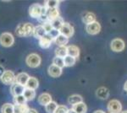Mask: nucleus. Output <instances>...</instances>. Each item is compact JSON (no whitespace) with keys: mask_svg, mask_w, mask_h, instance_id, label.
Segmentation results:
<instances>
[{"mask_svg":"<svg viewBox=\"0 0 127 113\" xmlns=\"http://www.w3.org/2000/svg\"><path fill=\"white\" fill-rule=\"evenodd\" d=\"M53 64L56 65V66H58L62 68L63 67H64V58H61V57H55L53 59Z\"/></svg>","mask_w":127,"mask_h":113,"instance_id":"obj_32","label":"nucleus"},{"mask_svg":"<svg viewBox=\"0 0 127 113\" xmlns=\"http://www.w3.org/2000/svg\"><path fill=\"white\" fill-rule=\"evenodd\" d=\"M30 79V76L26 73H20L17 76H15V83L21 85L26 87V84H27L28 79Z\"/></svg>","mask_w":127,"mask_h":113,"instance_id":"obj_13","label":"nucleus"},{"mask_svg":"<svg viewBox=\"0 0 127 113\" xmlns=\"http://www.w3.org/2000/svg\"><path fill=\"white\" fill-rule=\"evenodd\" d=\"M96 94H97V98H99V99L107 100L108 95H109V91L106 87H100L96 91Z\"/></svg>","mask_w":127,"mask_h":113,"instance_id":"obj_19","label":"nucleus"},{"mask_svg":"<svg viewBox=\"0 0 127 113\" xmlns=\"http://www.w3.org/2000/svg\"><path fill=\"white\" fill-rule=\"evenodd\" d=\"M54 42L55 44L58 45L59 46H65L69 42V38H67L66 36H63V35L59 34L54 40Z\"/></svg>","mask_w":127,"mask_h":113,"instance_id":"obj_21","label":"nucleus"},{"mask_svg":"<svg viewBox=\"0 0 127 113\" xmlns=\"http://www.w3.org/2000/svg\"><path fill=\"white\" fill-rule=\"evenodd\" d=\"M48 74L54 78H58L62 74V68L54 64H52L48 67Z\"/></svg>","mask_w":127,"mask_h":113,"instance_id":"obj_12","label":"nucleus"},{"mask_svg":"<svg viewBox=\"0 0 127 113\" xmlns=\"http://www.w3.org/2000/svg\"><path fill=\"white\" fill-rule=\"evenodd\" d=\"M93 113H105V112H103V111H101V110H98V111H96V112H94Z\"/></svg>","mask_w":127,"mask_h":113,"instance_id":"obj_39","label":"nucleus"},{"mask_svg":"<svg viewBox=\"0 0 127 113\" xmlns=\"http://www.w3.org/2000/svg\"><path fill=\"white\" fill-rule=\"evenodd\" d=\"M42 25H43L45 30H46V32H47V34H48L49 32H50L51 30H53V29H54V28H53V26H52V24H51L50 21H48L47 23H45V24H42Z\"/></svg>","mask_w":127,"mask_h":113,"instance_id":"obj_35","label":"nucleus"},{"mask_svg":"<svg viewBox=\"0 0 127 113\" xmlns=\"http://www.w3.org/2000/svg\"><path fill=\"white\" fill-rule=\"evenodd\" d=\"M121 113H127V111H124V112H122Z\"/></svg>","mask_w":127,"mask_h":113,"instance_id":"obj_42","label":"nucleus"},{"mask_svg":"<svg viewBox=\"0 0 127 113\" xmlns=\"http://www.w3.org/2000/svg\"><path fill=\"white\" fill-rule=\"evenodd\" d=\"M124 89L127 92V81L126 82V84H125V85H124Z\"/></svg>","mask_w":127,"mask_h":113,"instance_id":"obj_41","label":"nucleus"},{"mask_svg":"<svg viewBox=\"0 0 127 113\" xmlns=\"http://www.w3.org/2000/svg\"><path fill=\"white\" fill-rule=\"evenodd\" d=\"M58 105H57L56 102L54 101H51L50 103H48L45 106V110L48 113H55L57 108H58Z\"/></svg>","mask_w":127,"mask_h":113,"instance_id":"obj_28","label":"nucleus"},{"mask_svg":"<svg viewBox=\"0 0 127 113\" xmlns=\"http://www.w3.org/2000/svg\"><path fill=\"white\" fill-rule=\"evenodd\" d=\"M1 113H15V105L5 103L1 107Z\"/></svg>","mask_w":127,"mask_h":113,"instance_id":"obj_24","label":"nucleus"},{"mask_svg":"<svg viewBox=\"0 0 127 113\" xmlns=\"http://www.w3.org/2000/svg\"><path fill=\"white\" fill-rule=\"evenodd\" d=\"M53 42H54V39L51 37L48 34H47L42 38L39 39V46L43 49L49 48Z\"/></svg>","mask_w":127,"mask_h":113,"instance_id":"obj_11","label":"nucleus"},{"mask_svg":"<svg viewBox=\"0 0 127 113\" xmlns=\"http://www.w3.org/2000/svg\"><path fill=\"white\" fill-rule=\"evenodd\" d=\"M15 42L13 35L9 32H4L0 35V45L4 47H10Z\"/></svg>","mask_w":127,"mask_h":113,"instance_id":"obj_3","label":"nucleus"},{"mask_svg":"<svg viewBox=\"0 0 127 113\" xmlns=\"http://www.w3.org/2000/svg\"><path fill=\"white\" fill-rule=\"evenodd\" d=\"M60 3L59 1H56V0H48V1L45 2V7L46 9H54L57 8L59 6V4Z\"/></svg>","mask_w":127,"mask_h":113,"instance_id":"obj_30","label":"nucleus"},{"mask_svg":"<svg viewBox=\"0 0 127 113\" xmlns=\"http://www.w3.org/2000/svg\"><path fill=\"white\" fill-rule=\"evenodd\" d=\"M38 85H39V82H38L37 79L34 77H30V79H28L27 84L26 85V88L35 90L38 88Z\"/></svg>","mask_w":127,"mask_h":113,"instance_id":"obj_20","label":"nucleus"},{"mask_svg":"<svg viewBox=\"0 0 127 113\" xmlns=\"http://www.w3.org/2000/svg\"><path fill=\"white\" fill-rule=\"evenodd\" d=\"M59 34H60V33H59V30H54V29H53V30H51V31H50V32H49V33H48V35H49V36H50L51 37H52L53 39H54V40L55 38L57 37V36H59Z\"/></svg>","mask_w":127,"mask_h":113,"instance_id":"obj_36","label":"nucleus"},{"mask_svg":"<svg viewBox=\"0 0 127 113\" xmlns=\"http://www.w3.org/2000/svg\"><path fill=\"white\" fill-rule=\"evenodd\" d=\"M59 33L63 36H66L67 38H69L73 36L74 34V28L69 23H64L63 24V26L59 30Z\"/></svg>","mask_w":127,"mask_h":113,"instance_id":"obj_8","label":"nucleus"},{"mask_svg":"<svg viewBox=\"0 0 127 113\" xmlns=\"http://www.w3.org/2000/svg\"><path fill=\"white\" fill-rule=\"evenodd\" d=\"M86 30L87 31L88 34L90 35H97L100 32L101 30V25L98 22L95 21L92 24H87L86 26Z\"/></svg>","mask_w":127,"mask_h":113,"instance_id":"obj_9","label":"nucleus"},{"mask_svg":"<svg viewBox=\"0 0 127 113\" xmlns=\"http://www.w3.org/2000/svg\"><path fill=\"white\" fill-rule=\"evenodd\" d=\"M5 72V69H4V68H3L2 65H0V79H1V77L3 76V73Z\"/></svg>","mask_w":127,"mask_h":113,"instance_id":"obj_37","label":"nucleus"},{"mask_svg":"<svg viewBox=\"0 0 127 113\" xmlns=\"http://www.w3.org/2000/svg\"><path fill=\"white\" fill-rule=\"evenodd\" d=\"M67 55L76 59L77 57H79L80 55L79 47L76 46H74V45H70V46H67Z\"/></svg>","mask_w":127,"mask_h":113,"instance_id":"obj_16","label":"nucleus"},{"mask_svg":"<svg viewBox=\"0 0 127 113\" xmlns=\"http://www.w3.org/2000/svg\"><path fill=\"white\" fill-rule=\"evenodd\" d=\"M25 89L26 87L21 85H19V84H16L15 83L14 85H11V88H10V92H11V94L15 97V96H18V95H21L23 94L24 91H25Z\"/></svg>","mask_w":127,"mask_h":113,"instance_id":"obj_10","label":"nucleus"},{"mask_svg":"<svg viewBox=\"0 0 127 113\" xmlns=\"http://www.w3.org/2000/svg\"><path fill=\"white\" fill-rule=\"evenodd\" d=\"M64 24V20L60 17V16L58 18H56V19L54 20L53 21H51V24H52L53 28H54V30H60V28L62 27Z\"/></svg>","mask_w":127,"mask_h":113,"instance_id":"obj_25","label":"nucleus"},{"mask_svg":"<svg viewBox=\"0 0 127 113\" xmlns=\"http://www.w3.org/2000/svg\"><path fill=\"white\" fill-rule=\"evenodd\" d=\"M26 113H38V112H37V111L35 110V109H31L30 108L29 110H28Z\"/></svg>","mask_w":127,"mask_h":113,"instance_id":"obj_38","label":"nucleus"},{"mask_svg":"<svg viewBox=\"0 0 127 113\" xmlns=\"http://www.w3.org/2000/svg\"><path fill=\"white\" fill-rule=\"evenodd\" d=\"M64 62L65 67H71L75 63V58L67 55V56L64 58Z\"/></svg>","mask_w":127,"mask_h":113,"instance_id":"obj_31","label":"nucleus"},{"mask_svg":"<svg viewBox=\"0 0 127 113\" xmlns=\"http://www.w3.org/2000/svg\"><path fill=\"white\" fill-rule=\"evenodd\" d=\"M110 46H111L112 51H114L115 52H120L125 49V42L122 39L116 38L114 39L111 42Z\"/></svg>","mask_w":127,"mask_h":113,"instance_id":"obj_7","label":"nucleus"},{"mask_svg":"<svg viewBox=\"0 0 127 113\" xmlns=\"http://www.w3.org/2000/svg\"><path fill=\"white\" fill-rule=\"evenodd\" d=\"M0 80L2 83L6 85H12L15 83V73L11 70H5L3 76L1 77Z\"/></svg>","mask_w":127,"mask_h":113,"instance_id":"obj_5","label":"nucleus"},{"mask_svg":"<svg viewBox=\"0 0 127 113\" xmlns=\"http://www.w3.org/2000/svg\"><path fill=\"white\" fill-rule=\"evenodd\" d=\"M14 100H15V105H25V104H26V101H27V100H26V98L24 97L23 94L14 97Z\"/></svg>","mask_w":127,"mask_h":113,"instance_id":"obj_33","label":"nucleus"},{"mask_svg":"<svg viewBox=\"0 0 127 113\" xmlns=\"http://www.w3.org/2000/svg\"><path fill=\"white\" fill-rule=\"evenodd\" d=\"M52 100V96L48 93H42L40 94V96L38 97V103L42 106H46L48 103H50Z\"/></svg>","mask_w":127,"mask_h":113,"instance_id":"obj_17","label":"nucleus"},{"mask_svg":"<svg viewBox=\"0 0 127 113\" xmlns=\"http://www.w3.org/2000/svg\"><path fill=\"white\" fill-rule=\"evenodd\" d=\"M72 110L75 111L76 113H86L87 111V105L84 103V102H81V103L73 106Z\"/></svg>","mask_w":127,"mask_h":113,"instance_id":"obj_23","label":"nucleus"},{"mask_svg":"<svg viewBox=\"0 0 127 113\" xmlns=\"http://www.w3.org/2000/svg\"><path fill=\"white\" fill-rule=\"evenodd\" d=\"M24 97L26 98V100L27 101H30V100H32L36 97V92L33 90H30V89H25V91L23 93Z\"/></svg>","mask_w":127,"mask_h":113,"instance_id":"obj_26","label":"nucleus"},{"mask_svg":"<svg viewBox=\"0 0 127 113\" xmlns=\"http://www.w3.org/2000/svg\"><path fill=\"white\" fill-rule=\"evenodd\" d=\"M68 111H69V109L67 108L66 106L61 105V106H58V108H57L55 113H67V112H68Z\"/></svg>","mask_w":127,"mask_h":113,"instance_id":"obj_34","label":"nucleus"},{"mask_svg":"<svg viewBox=\"0 0 127 113\" xmlns=\"http://www.w3.org/2000/svg\"><path fill=\"white\" fill-rule=\"evenodd\" d=\"M47 9L45 6L40 5L39 3H34L30 7L29 9V14L32 18L34 19H39L42 14H46Z\"/></svg>","mask_w":127,"mask_h":113,"instance_id":"obj_2","label":"nucleus"},{"mask_svg":"<svg viewBox=\"0 0 127 113\" xmlns=\"http://www.w3.org/2000/svg\"><path fill=\"white\" fill-rule=\"evenodd\" d=\"M35 26L31 23H24L20 24L17 26L15 30V33L18 36L20 37H26V36H31L34 33Z\"/></svg>","mask_w":127,"mask_h":113,"instance_id":"obj_1","label":"nucleus"},{"mask_svg":"<svg viewBox=\"0 0 127 113\" xmlns=\"http://www.w3.org/2000/svg\"><path fill=\"white\" fill-rule=\"evenodd\" d=\"M47 35V32L45 30V29L43 27V25H36L35 26V30H34V33H33V36L34 37L37 38V39H41L44 36Z\"/></svg>","mask_w":127,"mask_h":113,"instance_id":"obj_18","label":"nucleus"},{"mask_svg":"<svg viewBox=\"0 0 127 113\" xmlns=\"http://www.w3.org/2000/svg\"><path fill=\"white\" fill-rule=\"evenodd\" d=\"M107 108L110 113H121L122 105L117 100H112L108 103Z\"/></svg>","mask_w":127,"mask_h":113,"instance_id":"obj_6","label":"nucleus"},{"mask_svg":"<svg viewBox=\"0 0 127 113\" xmlns=\"http://www.w3.org/2000/svg\"><path fill=\"white\" fill-rule=\"evenodd\" d=\"M26 65L30 68H37L41 64V57L36 53H31L26 58Z\"/></svg>","mask_w":127,"mask_h":113,"instance_id":"obj_4","label":"nucleus"},{"mask_svg":"<svg viewBox=\"0 0 127 113\" xmlns=\"http://www.w3.org/2000/svg\"><path fill=\"white\" fill-rule=\"evenodd\" d=\"M82 100H83V98L81 97V95H79V94H72V95L69 96V98H68V102L72 106L76 104L81 103V102H83Z\"/></svg>","mask_w":127,"mask_h":113,"instance_id":"obj_22","label":"nucleus"},{"mask_svg":"<svg viewBox=\"0 0 127 113\" xmlns=\"http://www.w3.org/2000/svg\"><path fill=\"white\" fill-rule=\"evenodd\" d=\"M29 109V106L26 104L15 105V113H26Z\"/></svg>","mask_w":127,"mask_h":113,"instance_id":"obj_29","label":"nucleus"},{"mask_svg":"<svg viewBox=\"0 0 127 113\" xmlns=\"http://www.w3.org/2000/svg\"><path fill=\"white\" fill-rule=\"evenodd\" d=\"M81 18H82V21L86 24H92L96 21L95 14L92 13V12H86V13H84L82 14V16H81Z\"/></svg>","mask_w":127,"mask_h":113,"instance_id":"obj_14","label":"nucleus"},{"mask_svg":"<svg viewBox=\"0 0 127 113\" xmlns=\"http://www.w3.org/2000/svg\"><path fill=\"white\" fill-rule=\"evenodd\" d=\"M55 54H56V57L64 58L67 56V46H59L55 50Z\"/></svg>","mask_w":127,"mask_h":113,"instance_id":"obj_27","label":"nucleus"},{"mask_svg":"<svg viewBox=\"0 0 127 113\" xmlns=\"http://www.w3.org/2000/svg\"><path fill=\"white\" fill-rule=\"evenodd\" d=\"M67 113H76V112H75L74 110H72V109H70V110L68 111V112H67Z\"/></svg>","mask_w":127,"mask_h":113,"instance_id":"obj_40","label":"nucleus"},{"mask_svg":"<svg viewBox=\"0 0 127 113\" xmlns=\"http://www.w3.org/2000/svg\"><path fill=\"white\" fill-rule=\"evenodd\" d=\"M46 14L48 21H50V22L55 20L56 18L59 17V13L57 8H54V9H47L46 14Z\"/></svg>","mask_w":127,"mask_h":113,"instance_id":"obj_15","label":"nucleus"}]
</instances>
